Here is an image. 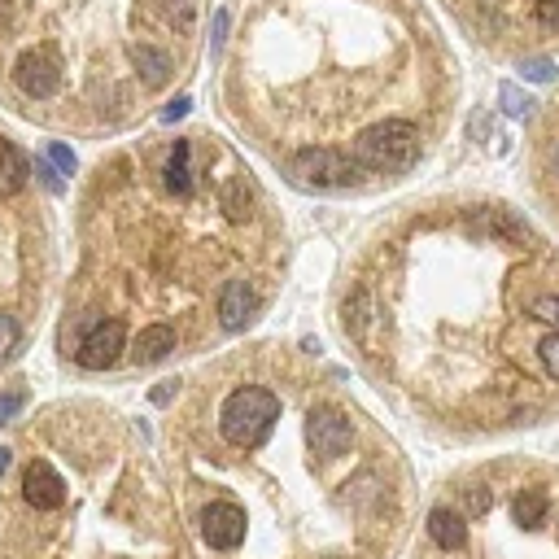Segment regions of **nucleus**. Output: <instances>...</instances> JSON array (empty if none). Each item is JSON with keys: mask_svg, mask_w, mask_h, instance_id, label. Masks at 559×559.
<instances>
[{"mask_svg": "<svg viewBox=\"0 0 559 559\" xmlns=\"http://www.w3.org/2000/svg\"><path fill=\"white\" fill-rule=\"evenodd\" d=\"M22 407H27V394H0V424H9Z\"/></svg>", "mask_w": 559, "mask_h": 559, "instance_id": "dca6fc26", "label": "nucleus"}, {"mask_svg": "<svg viewBox=\"0 0 559 559\" xmlns=\"http://www.w3.org/2000/svg\"><path fill=\"white\" fill-rule=\"evenodd\" d=\"M289 175L302 188H359L372 184V175L363 171L354 158H346L341 149H302L289 158Z\"/></svg>", "mask_w": 559, "mask_h": 559, "instance_id": "39448f33", "label": "nucleus"}, {"mask_svg": "<svg viewBox=\"0 0 559 559\" xmlns=\"http://www.w3.org/2000/svg\"><path fill=\"white\" fill-rule=\"evenodd\" d=\"M337 328L437 442L559 420V245L498 201H428L389 219L341 284Z\"/></svg>", "mask_w": 559, "mask_h": 559, "instance_id": "f257e3e1", "label": "nucleus"}, {"mask_svg": "<svg viewBox=\"0 0 559 559\" xmlns=\"http://www.w3.org/2000/svg\"><path fill=\"white\" fill-rule=\"evenodd\" d=\"M22 498H27L35 511H62L70 498V485L49 459H35L27 468V477H22Z\"/></svg>", "mask_w": 559, "mask_h": 559, "instance_id": "6e6552de", "label": "nucleus"}, {"mask_svg": "<svg viewBox=\"0 0 559 559\" xmlns=\"http://www.w3.org/2000/svg\"><path fill=\"white\" fill-rule=\"evenodd\" d=\"M477 40L511 53L559 49V0H450Z\"/></svg>", "mask_w": 559, "mask_h": 559, "instance_id": "20e7f679", "label": "nucleus"}, {"mask_svg": "<svg viewBox=\"0 0 559 559\" xmlns=\"http://www.w3.org/2000/svg\"><path fill=\"white\" fill-rule=\"evenodd\" d=\"M35 171H40V180H44V188H49V193H62V175H57L53 166H49V158L35 162Z\"/></svg>", "mask_w": 559, "mask_h": 559, "instance_id": "a211bd4d", "label": "nucleus"}, {"mask_svg": "<svg viewBox=\"0 0 559 559\" xmlns=\"http://www.w3.org/2000/svg\"><path fill=\"white\" fill-rule=\"evenodd\" d=\"M14 79H18V88L27 92V97L44 101V97H53L57 83H62V66H57V57H53L49 49H40V53H22V57H18Z\"/></svg>", "mask_w": 559, "mask_h": 559, "instance_id": "1a4fd4ad", "label": "nucleus"}, {"mask_svg": "<svg viewBox=\"0 0 559 559\" xmlns=\"http://www.w3.org/2000/svg\"><path fill=\"white\" fill-rule=\"evenodd\" d=\"M533 188H538L546 214L559 223V97L546 105L538 123V171H533Z\"/></svg>", "mask_w": 559, "mask_h": 559, "instance_id": "423d86ee", "label": "nucleus"}, {"mask_svg": "<svg viewBox=\"0 0 559 559\" xmlns=\"http://www.w3.org/2000/svg\"><path fill=\"white\" fill-rule=\"evenodd\" d=\"M175 350H180V337H175L171 328H162V324H149V328H140V332H132V341H127V354H132V359H136L140 367L171 359Z\"/></svg>", "mask_w": 559, "mask_h": 559, "instance_id": "9d476101", "label": "nucleus"}, {"mask_svg": "<svg viewBox=\"0 0 559 559\" xmlns=\"http://www.w3.org/2000/svg\"><path fill=\"white\" fill-rule=\"evenodd\" d=\"M166 193H175L180 201H188L197 193V180H193V145L188 140H175L171 158H166Z\"/></svg>", "mask_w": 559, "mask_h": 559, "instance_id": "9b49d317", "label": "nucleus"}, {"mask_svg": "<svg viewBox=\"0 0 559 559\" xmlns=\"http://www.w3.org/2000/svg\"><path fill=\"white\" fill-rule=\"evenodd\" d=\"M31 180V162L14 140H0V197H18Z\"/></svg>", "mask_w": 559, "mask_h": 559, "instance_id": "f8f14e48", "label": "nucleus"}, {"mask_svg": "<svg viewBox=\"0 0 559 559\" xmlns=\"http://www.w3.org/2000/svg\"><path fill=\"white\" fill-rule=\"evenodd\" d=\"M9 459H14V455H9V450L0 446V477H5V472H9Z\"/></svg>", "mask_w": 559, "mask_h": 559, "instance_id": "aec40b11", "label": "nucleus"}, {"mask_svg": "<svg viewBox=\"0 0 559 559\" xmlns=\"http://www.w3.org/2000/svg\"><path fill=\"white\" fill-rule=\"evenodd\" d=\"M184 114H188V97H175V101L162 110V118H166V123H175V118H184Z\"/></svg>", "mask_w": 559, "mask_h": 559, "instance_id": "6ab92c4d", "label": "nucleus"}, {"mask_svg": "<svg viewBox=\"0 0 559 559\" xmlns=\"http://www.w3.org/2000/svg\"><path fill=\"white\" fill-rule=\"evenodd\" d=\"M503 101H507V114H516V118H525L529 114V97H520V92L516 88H503Z\"/></svg>", "mask_w": 559, "mask_h": 559, "instance_id": "f3484780", "label": "nucleus"}, {"mask_svg": "<svg viewBox=\"0 0 559 559\" xmlns=\"http://www.w3.org/2000/svg\"><path fill=\"white\" fill-rule=\"evenodd\" d=\"M180 463L210 559H402L420 516L411 459L328 367H284L263 437L223 446L193 428Z\"/></svg>", "mask_w": 559, "mask_h": 559, "instance_id": "f03ea898", "label": "nucleus"}, {"mask_svg": "<svg viewBox=\"0 0 559 559\" xmlns=\"http://www.w3.org/2000/svg\"><path fill=\"white\" fill-rule=\"evenodd\" d=\"M411 559H559V463L494 455L433 485Z\"/></svg>", "mask_w": 559, "mask_h": 559, "instance_id": "7ed1b4c3", "label": "nucleus"}, {"mask_svg": "<svg viewBox=\"0 0 559 559\" xmlns=\"http://www.w3.org/2000/svg\"><path fill=\"white\" fill-rule=\"evenodd\" d=\"M49 166L57 175H70L75 171V153H70L66 145H49Z\"/></svg>", "mask_w": 559, "mask_h": 559, "instance_id": "2eb2a0df", "label": "nucleus"}, {"mask_svg": "<svg viewBox=\"0 0 559 559\" xmlns=\"http://www.w3.org/2000/svg\"><path fill=\"white\" fill-rule=\"evenodd\" d=\"M18 337H22L18 319H14V315H0V363H9V359H14Z\"/></svg>", "mask_w": 559, "mask_h": 559, "instance_id": "4468645a", "label": "nucleus"}, {"mask_svg": "<svg viewBox=\"0 0 559 559\" xmlns=\"http://www.w3.org/2000/svg\"><path fill=\"white\" fill-rule=\"evenodd\" d=\"M132 62H136L140 75H145V83H153V88L171 79V70H175V66H171V57H166L162 49H153V44H140V49L132 53Z\"/></svg>", "mask_w": 559, "mask_h": 559, "instance_id": "ddd939ff", "label": "nucleus"}, {"mask_svg": "<svg viewBox=\"0 0 559 559\" xmlns=\"http://www.w3.org/2000/svg\"><path fill=\"white\" fill-rule=\"evenodd\" d=\"M127 354V324L123 319H92L88 332L79 337L75 363L83 372H110V367L123 363Z\"/></svg>", "mask_w": 559, "mask_h": 559, "instance_id": "0eeeda50", "label": "nucleus"}]
</instances>
